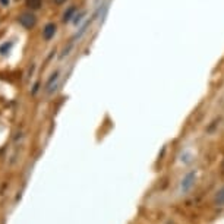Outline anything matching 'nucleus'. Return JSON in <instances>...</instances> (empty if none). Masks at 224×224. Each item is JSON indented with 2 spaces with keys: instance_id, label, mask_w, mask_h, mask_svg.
<instances>
[{
  "instance_id": "nucleus-10",
  "label": "nucleus",
  "mask_w": 224,
  "mask_h": 224,
  "mask_svg": "<svg viewBox=\"0 0 224 224\" xmlns=\"http://www.w3.org/2000/svg\"><path fill=\"white\" fill-rule=\"evenodd\" d=\"M72 47H73V41H70V44L67 45L66 49L63 50V53H62V54H60V59H63V57H65V56H67V54H69V51L72 50Z\"/></svg>"
},
{
  "instance_id": "nucleus-2",
  "label": "nucleus",
  "mask_w": 224,
  "mask_h": 224,
  "mask_svg": "<svg viewBox=\"0 0 224 224\" xmlns=\"http://www.w3.org/2000/svg\"><path fill=\"white\" fill-rule=\"evenodd\" d=\"M35 22H37V18H35V15H32V13H22L21 16H19V23L22 25L23 28H32L34 25H35Z\"/></svg>"
},
{
  "instance_id": "nucleus-1",
  "label": "nucleus",
  "mask_w": 224,
  "mask_h": 224,
  "mask_svg": "<svg viewBox=\"0 0 224 224\" xmlns=\"http://www.w3.org/2000/svg\"><path fill=\"white\" fill-rule=\"evenodd\" d=\"M195 180H196V171L195 170H192V171H189V173L182 179V182H180V192H182V193H188V192L193 188Z\"/></svg>"
},
{
  "instance_id": "nucleus-12",
  "label": "nucleus",
  "mask_w": 224,
  "mask_h": 224,
  "mask_svg": "<svg viewBox=\"0 0 224 224\" xmlns=\"http://www.w3.org/2000/svg\"><path fill=\"white\" fill-rule=\"evenodd\" d=\"M0 3H2V6H9L11 0H0Z\"/></svg>"
},
{
  "instance_id": "nucleus-5",
  "label": "nucleus",
  "mask_w": 224,
  "mask_h": 224,
  "mask_svg": "<svg viewBox=\"0 0 224 224\" xmlns=\"http://www.w3.org/2000/svg\"><path fill=\"white\" fill-rule=\"evenodd\" d=\"M75 12H76V7H75V6H70V7L63 13V21H65V22L73 21V18H75Z\"/></svg>"
},
{
  "instance_id": "nucleus-11",
  "label": "nucleus",
  "mask_w": 224,
  "mask_h": 224,
  "mask_svg": "<svg viewBox=\"0 0 224 224\" xmlns=\"http://www.w3.org/2000/svg\"><path fill=\"white\" fill-rule=\"evenodd\" d=\"M38 88H40V84L37 82V84L34 85V88H32V94H37V91H38Z\"/></svg>"
},
{
  "instance_id": "nucleus-6",
  "label": "nucleus",
  "mask_w": 224,
  "mask_h": 224,
  "mask_svg": "<svg viewBox=\"0 0 224 224\" xmlns=\"http://www.w3.org/2000/svg\"><path fill=\"white\" fill-rule=\"evenodd\" d=\"M214 202H215V205H220V207L224 205V188L217 192V195L214 198Z\"/></svg>"
},
{
  "instance_id": "nucleus-9",
  "label": "nucleus",
  "mask_w": 224,
  "mask_h": 224,
  "mask_svg": "<svg viewBox=\"0 0 224 224\" xmlns=\"http://www.w3.org/2000/svg\"><path fill=\"white\" fill-rule=\"evenodd\" d=\"M85 16H87V12L82 11V12H81V13L78 15V16H75V18H73V23H75V25H78V23H81L82 21H84V18H85Z\"/></svg>"
},
{
  "instance_id": "nucleus-4",
  "label": "nucleus",
  "mask_w": 224,
  "mask_h": 224,
  "mask_svg": "<svg viewBox=\"0 0 224 224\" xmlns=\"http://www.w3.org/2000/svg\"><path fill=\"white\" fill-rule=\"evenodd\" d=\"M57 79H59V72L56 70V72H54V73H53V75L50 76V78H49V81H47V84H45V91H47L49 94H51V92H53V88L56 90V85L53 87V84H56V82H57Z\"/></svg>"
},
{
  "instance_id": "nucleus-8",
  "label": "nucleus",
  "mask_w": 224,
  "mask_h": 224,
  "mask_svg": "<svg viewBox=\"0 0 224 224\" xmlns=\"http://www.w3.org/2000/svg\"><path fill=\"white\" fill-rule=\"evenodd\" d=\"M27 5H28L31 9H40L41 0H27Z\"/></svg>"
},
{
  "instance_id": "nucleus-3",
  "label": "nucleus",
  "mask_w": 224,
  "mask_h": 224,
  "mask_svg": "<svg viewBox=\"0 0 224 224\" xmlns=\"http://www.w3.org/2000/svg\"><path fill=\"white\" fill-rule=\"evenodd\" d=\"M56 25L54 23H47L44 27V29H43V37H44L45 40H51L53 37H54V34H56Z\"/></svg>"
},
{
  "instance_id": "nucleus-7",
  "label": "nucleus",
  "mask_w": 224,
  "mask_h": 224,
  "mask_svg": "<svg viewBox=\"0 0 224 224\" xmlns=\"http://www.w3.org/2000/svg\"><path fill=\"white\" fill-rule=\"evenodd\" d=\"M12 47H13V43H12V41H9V43H5V44H2V45H0V54L6 56V54L11 51Z\"/></svg>"
},
{
  "instance_id": "nucleus-13",
  "label": "nucleus",
  "mask_w": 224,
  "mask_h": 224,
  "mask_svg": "<svg viewBox=\"0 0 224 224\" xmlns=\"http://www.w3.org/2000/svg\"><path fill=\"white\" fill-rule=\"evenodd\" d=\"M65 2H66V0H54V3H57V5H62Z\"/></svg>"
}]
</instances>
